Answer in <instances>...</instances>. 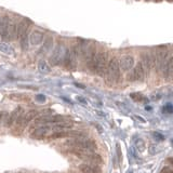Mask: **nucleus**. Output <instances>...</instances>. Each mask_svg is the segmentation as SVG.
I'll list each match as a JSON object with an SVG mask.
<instances>
[{"mask_svg":"<svg viewBox=\"0 0 173 173\" xmlns=\"http://www.w3.org/2000/svg\"><path fill=\"white\" fill-rule=\"evenodd\" d=\"M161 72L165 79H169L173 76V55H171V56L168 55Z\"/></svg>","mask_w":173,"mask_h":173,"instance_id":"9b49d317","label":"nucleus"},{"mask_svg":"<svg viewBox=\"0 0 173 173\" xmlns=\"http://www.w3.org/2000/svg\"><path fill=\"white\" fill-rule=\"evenodd\" d=\"M145 75H146V69L142 62H138L133 68V70L129 74L128 78L130 81H143L145 78Z\"/></svg>","mask_w":173,"mask_h":173,"instance_id":"20e7f679","label":"nucleus"},{"mask_svg":"<svg viewBox=\"0 0 173 173\" xmlns=\"http://www.w3.org/2000/svg\"><path fill=\"white\" fill-rule=\"evenodd\" d=\"M36 100L38 101V102H44L46 101V96H43V95H37L36 96Z\"/></svg>","mask_w":173,"mask_h":173,"instance_id":"c85d7f7f","label":"nucleus"},{"mask_svg":"<svg viewBox=\"0 0 173 173\" xmlns=\"http://www.w3.org/2000/svg\"><path fill=\"white\" fill-rule=\"evenodd\" d=\"M70 144H73L74 146H76L79 149L89 150V151H94L96 149L95 143L88 138H76V140L70 141Z\"/></svg>","mask_w":173,"mask_h":173,"instance_id":"39448f33","label":"nucleus"},{"mask_svg":"<svg viewBox=\"0 0 173 173\" xmlns=\"http://www.w3.org/2000/svg\"><path fill=\"white\" fill-rule=\"evenodd\" d=\"M77 100L79 101V102H81V103H85V99H82V97H80V96H78Z\"/></svg>","mask_w":173,"mask_h":173,"instance_id":"2f4dec72","label":"nucleus"},{"mask_svg":"<svg viewBox=\"0 0 173 173\" xmlns=\"http://www.w3.org/2000/svg\"><path fill=\"white\" fill-rule=\"evenodd\" d=\"M66 121V118L63 116L55 115V116H43V117H39L36 119L37 123H60Z\"/></svg>","mask_w":173,"mask_h":173,"instance_id":"1a4fd4ad","label":"nucleus"},{"mask_svg":"<svg viewBox=\"0 0 173 173\" xmlns=\"http://www.w3.org/2000/svg\"><path fill=\"white\" fill-rule=\"evenodd\" d=\"M27 29H28V19H24L21 23L17 25V36L19 38L23 36V35L27 34Z\"/></svg>","mask_w":173,"mask_h":173,"instance_id":"f3484780","label":"nucleus"},{"mask_svg":"<svg viewBox=\"0 0 173 173\" xmlns=\"http://www.w3.org/2000/svg\"><path fill=\"white\" fill-rule=\"evenodd\" d=\"M43 40V34L41 31H34L33 34L31 35V44H39Z\"/></svg>","mask_w":173,"mask_h":173,"instance_id":"a211bd4d","label":"nucleus"},{"mask_svg":"<svg viewBox=\"0 0 173 173\" xmlns=\"http://www.w3.org/2000/svg\"><path fill=\"white\" fill-rule=\"evenodd\" d=\"M167 58H168V49L165 47H159L155 54V66L158 73L162 70Z\"/></svg>","mask_w":173,"mask_h":173,"instance_id":"7ed1b4c3","label":"nucleus"},{"mask_svg":"<svg viewBox=\"0 0 173 173\" xmlns=\"http://www.w3.org/2000/svg\"><path fill=\"white\" fill-rule=\"evenodd\" d=\"M160 173H173V168L171 167H163L160 171Z\"/></svg>","mask_w":173,"mask_h":173,"instance_id":"cd10ccee","label":"nucleus"},{"mask_svg":"<svg viewBox=\"0 0 173 173\" xmlns=\"http://www.w3.org/2000/svg\"><path fill=\"white\" fill-rule=\"evenodd\" d=\"M73 127V122H66V121H63V122L56 123L54 129L56 130H64V129H69V128Z\"/></svg>","mask_w":173,"mask_h":173,"instance_id":"4be33fe9","label":"nucleus"},{"mask_svg":"<svg viewBox=\"0 0 173 173\" xmlns=\"http://www.w3.org/2000/svg\"><path fill=\"white\" fill-rule=\"evenodd\" d=\"M75 85H77V87H79V88H81V89H85V85H79V83H75Z\"/></svg>","mask_w":173,"mask_h":173,"instance_id":"72a5a7b5","label":"nucleus"},{"mask_svg":"<svg viewBox=\"0 0 173 173\" xmlns=\"http://www.w3.org/2000/svg\"><path fill=\"white\" fill-rule=\"evenodd\" d=\"M52 48V38H48L46 40V42H44V47H43V49L46 51H48L49 49Z\"/></svg>","mask_w":173,"mask_h":173,"instance_id":"bb28decb","label":"nucleus"},{"mask_svg":"<svg viewBox=\"0 0 173 173\" xmlns=\"http://www.w3.org/2000/svg\"><path fill=\"white\" fill-rule=\"evenodd\" d=\"M154 138H157V140H163V136H162L161 134L157 133V132H155V133H154Z\"/></svg>","mask_w":173,"mask_h":173,"instance_id":"7c9ffc66","label":"nucleus"},{"mask_svg":"<svg viewBox=\"0 0 173 173\" xmlns=\"http://www.w3.org/2000/svg\"></svg>","mask_w":173,"mask_h":173,"instance_id":"c9c22d12","label":"nucleus"},{"mask_svg":"<svg viewBox=\"0 0 173 173\" xmlns=\"http://www.w3.org/2000/svg\"><path fill=\"white\" fill-rule=\"evenodd\" d=\"M17 36V25L14 22H10V27L8 31V40H14Z\"/></svg>","mask_w":173,"mask_h":173,"instance_id":"6ab92c4d","label":"nucleus"},{"mask_svg":"<svg viewBox=\"0 0 173 173\" xmlns=\"http://www.w3.org/2000/svg\"><path fill=\"white\" fill-rule=\"evenodd\" d=\"M19 41H21L22 49H23V50H27V49H28V34L23 35V36L19 38Z\"/></svg>","mask_w":173,"mask_h":173,"instance_id":"5701e85b","label":"nucleus"},{"mask_svg":"<svg viewBox=\"0 0 173 173\" xmlns=\"http://www.w3.org/2000/svg\"><path fill=\"white\" fill-rule=\"evenodd\" d=\"M108 66V54L106 52H101L95 55L92 64L89 68L99 76H104Z\"/></svg>","mask_w":173,"mask_h":173,"instance_id":"f257e3e1","label":"nucleus"},{"mask_svg":"<svg viewBox=\"0 0 173 173\" xmlns=\"http://www.w3.org/2000/svg\"><path fill=\"white\" fill-rule=\"evenodd\" d=\"M77 55H78L77 49L73 48L70 50H67L65 58H64V63H65L66 67H68L70 69H74L76 67V64H77Z\"/></svg>","mask_w":173,"mask_h":173,"instance_id":"0eeeda50","label":"nucleus"},{"mask_svg":"<svg viewBox=\"0 0 173 173\" xmlns=\"http://www.w3.org/2000/svg\"><path fill=\"white\" fill-rule=\"evenodd\" d=\"M37 115H38V112H37V110H31V112H28L24 116H21L19 119L16 120V123H17V124H21L23 128H25L28 123L31 122V120L35 119V118L37 117Z\"/></svg>","mask_w":173,"mask_h":173,"instance_id":"f8f14e48","label":"nucleus"},{"mask_svg":"<svg viewBox=\"0 0 173 173\" xmlns=\"http://www.w3.org/2000/svg\"><path fill=\"white\" fill-rule=\"evenodd\" d=\"M22 112H23L22 107H17V108H16L15 110H14V112L11 114V116H10V117L8 118L7 122H6V126H7L8 128L11 127L12 124H13V123L15 122L16 120H17L19 117H21V113H22Z\"/></svg>","mask_w":173,"mask_h":173,"instance_id":"2eb2a0df","label":"nucleus"},{"mask_svg":"<svg viewBox=\"0 0 173 173\" xmlns=\"http://www.w3.org/2000/svg\"><path fill=\"white\" fill-rule=\"evenodd\" d=\"M134 63H135V60L133 56H131V55H124L119 61L120 69H122L123 72H129L130 69L133 68Z\"/></svg>","mask_w":173,"mask_h":173,"instance_id":"9d476101","label":"nucleus"},{"mask_svg":"<svg viewBox=\"0 0 173 173\" xmlns=\"http://www.w3.org/2000/svg\"><path fill=\"white\" fill-rule=\"evenodd\" d=\"M79 170L81 173H101L102 170L100 169V167L96 165H92V163H81L79 165Z\"/></svg>","mask_w":173,"mask_h":173,"instance_id":"4468645a","label":"nucleus"},{"mask_svg":"<svg viewBox=\"0 0 173 173\" xmlns=\"http://www.w3.org/2000/svg\"><path fill=\"white\" fill-rule=\"evenodd\" d=\"M167 160H168V161L170 162V165H173V157H170V158H168V159H167Z\"/></svg>","mask_w":173,"mask_h":173,"instance_id":"473e14b6","label":"nucleus"},{"mask_svg":"<svg viewBox=\"0 0 173 173\" xmlns=\"http://www.w3.org/2000/svg\"><path fill=\"white\" fill-rule=\"evenodd\" d=\"M162 112L165 114H172L173 113V104H167L162 108Z\"/></svg>","mask_w":173,"mask_h":173,"instance_id":"a878e982","label":"nucleus"},{"mask_svg":"<svg viewBox=\"0 0 173 173\" xmlns=\"http://www.w3.org/2000/svg\"><path fill=\"white\" fill-rule=\"evenodd\" d=\"M167 1H168V2H172L173 0H167Z\"/></svg>","mask_w":173,"mask_h":173,"instance_id":"f704fd0d","label":"nucleus"},{"mask_svg":"<svg viewBox=\"0 0 173 173\" xmlns=\"http://www.w3.org/2000/svg\"><path fill=\"white\" fill-rule=\"evenodd\" d=\"M9 97L14 101H25V102L29 101V97H27L24 94H11V95H9Z\"/></svg>","mask_w":173,"mask_h":173,"instance_id":"b1692460","label":"nucleus"},{"mask_svg":"<svg viewBox=\"0 0 173 173\" xmlns=\"http://www.w3.org/2000/svg\"><path fill=\"white\" fill-rule=\"evenodd\" d=\"M83 133L80 131H66L58 130L51 135V138H82Z\"/></svg>","mask_w":173,"mask_h":173,"instance_id":"6e6552de","label":"nucleus"},{"mask_svg":"<svg viewBox=\"0 0 173 173\" xmlns=\"http://www.w3.org/2000/svg\"><path fill=\"white\" fill-rule=\"evenodd\" d=\"M117 155L119 156V160L121 161L122 157H121V149H120V145H117Z\"/></svg>","mask_w":173,"mask_h":173,"instance_id":"c756f323","label":"nucleus"},{"mask_svg":"<svg viewBox=\"0 0 173 173\" xmlns=\"http://www.w3.org/2000/svg\"><path fill=\"white\" fill-rule=\"evenodd\" d=\"M38 67H39V70H40L41 73H49V72H50V67H49V65H48L44 61L39 62Z\"/></svg>","mask_w":173,"mask_h":173,"instance_id":"393cba45","label":"nucleus"},{"mask_svg":"<svg viewBox=\"0 0 173 173\" xmlns=\"http://www.w3.org/2000/svg\"><path fill=\"white\" fill-rule=\"evenodd\" d=\"M66 52H67V49H66L64 46H58L54 50V53L52 54V56L50 58V62L52 65H58L62 62H64V58H65Z\"/></svg>","mask_w":173,"mask_h":173,"instance_id":"423d86ee","label":"nucleus"},{"mask_svg":"<svg viewBox=\"0 0 173 173\" xmlns=\"http://www.w3.org/2000/svg\"><path fill=\"white\" fill-rule=\"evenodd\" d=\"M50 130L49 127H39L37 129H35L33 132H31V138H40L44 136V135L48 134V132Z\"/></svg>","mask_w":173,"mask_h":173,"instance_id":"dca6fc26","label":"nucleus"},{"mask_svg":"<svg viewBox=\"0 0 173 173\" xmlns=\"http://www.w3.org/2000/svg\"><path fill=\"white\" fill-rule=\"evenodd\" d=\"M130 97L133 101H135V102H144V101H147L146 99H145V96L143 95L142 93H140V92L131 93Z\"/></svg>","mask_w":173,"mask_h":173,"instance_id":"412c9836","label":"nucleus"},{"mask_svg":"<svg viewBox=\"0 0 173 173\" xmlns=\"http://www.w3.org/2000/svg\"><path fill=\"white\" fill-rule=\"evenodd\" d=\"M0 52H2L4 54H8V55L14 54V50L10 46L6 44V43H0Z\"/></svg>","mask_w":173,"mask_h":173,"instance_id":"aec40b11","label":"nucleus"},{"mask_svg":"<svg viewBox=\"0 0 173 173\" xmlns=\"http://www.w3.org/2000/svg\"><path fill=\"white\" fill-rule=\"evenodd\" d=\"M106 81L109 85H115L120 79V65L119 61L116 58H113L108 62V66L105 73Z\"/></svg>","mask_w":173,"mask_h":173,"instance_id":"f03ea898","label":"nucleus"},{"mask_svg":"<svg viewBox=\"0 0 173 173\" xmlns=\"http://www.w3.org/2000/svg\"><path fill=\"white\" fill-rule=\"evenodd\" d=\"M9 27H10V17L9 15H4L0 19V36L2 39L8 38Z\"/></svg>","mask_w":173,"mask_h":173,"instance_id":"ddd939ff","label":"nucleus"}]
</instances>
